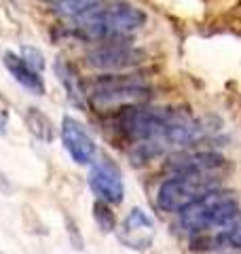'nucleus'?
I'll use <instances>...</instances> for the list:
<instances>
[{
  "label": "nucleus",
  "mask_w": 241,
  "mask_h": 254,
  "mask_svg": "<svg viewBox=\"0 0 241 254\" xmlns=\"http://www.w3.org/2000/svg\"><path fill=\"white\" fill-rule=\"evenodd\" d=\"M146 23V13L125 0H102L83 17L74 19V32L85 41H125Z\"/></svg>",
  "instance_id": "1"
},
{
  "label": "nucleus",
  "mask_w": 241,
  "mask_h": 254,
  "mask_svg": "<svg viewBox=\"0 0 241 254\" xmlns=\"http://www.w3.org/2000/svg\"><path fill=\"white\" fill-rule=\"evenodd\" d=\"M241 220V205L231 190L214 189L197 201L178 212V227L184 233H212L224 231Z\"/></svg>",
  "instance_id": "2"
},
{
  "label": "nucleus",
  "mask_w": 241,
  "mask_h": 254,
  "mask_svg": "<svg viewBox=\"0 0 241 254\" xmlns=\"http://www.w3.org/2000/svg\"><path fill=\"white\" fill-rule=\"evenodd\" d=\"M87 100L100 110H120L127 106L146 104L150 100V87L138 76L108 72L91 83Z\"/></svg>",
  "instance_id": "3"
},
{
  "label": "nucleus",
  "mask_w": 241,
  "mask_h": 254,
  "mask_svg": "<svg viewBox=\"0 0 241 254\" xmlns=\"http://www.w3.org/2000/svg\"><path fill=\"white\" fill-rule=\"evenodd\" d=\"M222 176L218 174H172L167 180L161 182L157 190V205L163 212L178 214L199 197L220 187Z\"/></svg>",
  "instance_id": "4"
},
{
  "label": "nucleus",
  "mask_w": 241,
  "mask_h": 254,
  "mask_svg": "<svg viewBox=\"0 0 241 254\" xmlns=\"http://www.w3.org/2000/svg\"><path fill=\"white\" fill-rule=\"evenodd\" d=\"M91 68L104 70V72H123L140 66L144 62V53L127 41H108L95 47L87 55Z\"/></svg>",
  "instance_id": "5"
},
{
  "label": "nucleus",
  "mask_w": 241,
  "mask_h": 254,
  "mask_svg": "<svg viewBox=\"0 0 241 254\" xmlns=\"http://www.w3.org/2000/svg\"><path fill=\"white\" fill-rule=\"evenodd\" d=\"M89 189L100 201H106L110 205H117L125 197V185H123V174L119 165L110 157H95L91 168H89Z\"/></svg>",
  "instance_id": "6"
},
{
  "label": "nucleus",
  "mask_w": 241,
  "mask_h": 254,
  "mask_svg": "<svg viewBox=\"0 0 241 254\" xmlns=\"http://www.w3.org/2000/svg\"><path fill=\"white\" fill-rule=\"evenodd\" d=\"M60 138L66 153L76 165H91L93 159L98 157V146L87 127L78 119L66 115L60 125Z\"/></svg>",
  "instance_id": "7"
},
{
  "label": "nucleus",
  "mask_w": 241,
  "mask_h": 254,
  "mask_svg": "<svg viewBox=\"0 0 241 254\" xmlns=\"http://www.w3.org/2000/svg\"><path fill=\"white\" fill-rule=\"evenodd\" d=\"M117 237L125 248H129L133 252H144L150 248L157 237L155 220L142 208H133L127 212V216L117 227Z\"/></svg>",
  "instance_id": "8"
},
{
  "label": "nucleus",
  "mask_w": 241,
  "mask_h": 254,
  "mask_svg": "<svg viewBox=\"0 0 241 254\" xmlns=\"http://www.w3.org/2000/svg\"><path fill=\"white\" fill-rule=\"evenodd\" d=\"M170 170L172 174L192 172V174H218V176H224L229 172V161L218 153H195L174 159Z\"/></svg>",
  "instance_id": "9"
},
{
  "label": "nucleus",
  "mask_w": 241,
  "mask_h": 254,
  "mask_svg": "<svg viewBox=\"0 0 241 254\" xmlns=\"http://www.w3.org/2000/svg\"><path fill=\"white\" fill-rule=\"evenodd\" d=\"M2 64H4V68L9 70V74L23 87V89H28L34 95H45L47 87H45L43 76H40V72H36L34 68H30L28 64L23 62L21 55L13 53V51H4Z\"/></svg>",
  "instance_id": "10"
},
{
  "label": "nucleus",
  "mask_w": 241,
  "mask_h": 254,
  "mask_svg": "<svg viewBox=\"0 0 241 254\" xmlns=\"http://www.w3.org/2000/svg\"><path fill=\"white\" fill-rule=\"evenodd\" d=\"M53 70H55V76H58L60 81H61L63 89H66L68 100H70L74 106L83 108V106H85V100H87V93H85V89H83V85H80L76 72L72 70V66H70L68 62H63V60H55Z\"/></svg>",
  "instance_id": "11"
},
{
  "label": "nucleus",
  "mask_w": 241,
  "mask_h": 254,
  "mask_svg": "<svg viewBox=\"0 0 241 254\" xmlns=\"http://www.w3.org/2000/svg\"><path fill=\"white\" fill-rule=\"evenodd\" d=\"M26 125H28L32 136H34L36 140H40V142H45V144H51V142L55 140V125H53V121L45 113H40L38 108H28Z\"/></svg>",
  "instance_id": "12"
},
{
  "label": "nucleus",
  "mask_w": 241,
  "mask_h": 254,
  "mask_svg": "<svg viewBox=\"0 0 241 254\" xmlns=\"http://www.w3.org/2000/svg\"><path fill=\"white\" fill-rule=\"evenodd\" d=\"M93 218L104 233L117 231V216H115V212L110 210V203L100 201V199L95 201L93 203Z\"/></svg>",
  "instance_id": "13"
},
{
  "label": "nucleus",
  "mask_w": 241,
  "mask_h": 254,
  "mask_svg": "<svg viewBox=\"0 0 241 254\" xmlns=\"http://www.w3.org/2000/svg\"><path fill=\"white\" fill-rule=\"evenodd\" d=\"M19 55H21L23 62H26L30 68L36 70V72H43V70H45V55L40 53V49H36V47H30V45L21 47Z\"/></svg>",
  "instance_id": "14"
},
{
  "label": "nucleus",
  "mask_w": 241,
  "mask_h": 254,
  "mask_svg": "<svg viewBox=\"0 0 241 254\" xmlns=\"http://www.w3.org/2000/svg\"><path fill=\"white\" fill-rule=\"evenodd\" d=\"M9 119H11V104H9V100L0 93V136H4V133H6Z\"/></svg>",
  "instance_id": "15"
},
{
  "label": "nucleus",
  "mask_w": 241,
  "mask_h": 254,
  "mask_svg": "<svg viewBox=\"0 0 241 254\" xmlns=\"http://www.w3.org/2000/svg\"><path fill=\"white\" fill-rule=\"evenodd\" d=\"M49 2H53V4H60V2H63V0H49Z\"/></svg>",
  "instance_id": "16"
},
{
  "label": "nucleus",
  "mask_w": 241,
  "mask_h": 254,
  "mask_svg": "<svg viewBox=\"0 0 241 254\" xmlns=\"http://www.w3.org/2000/svg\"><path fill=\"white\" fill-rule=\"evenodd\" d=\"M0 254H4V252H0Z\"/></svg>",
  "instance_id": "17"
}]
</instances>
